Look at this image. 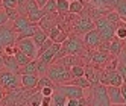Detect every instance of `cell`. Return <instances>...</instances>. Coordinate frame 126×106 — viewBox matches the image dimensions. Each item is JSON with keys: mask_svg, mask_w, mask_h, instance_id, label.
I'll list each match as a JSON object with an SVG mask.
<instances>
[{"mask_svg": "<svg viewBox=\"0 0 126 106\" xmlns=\"http://www.w3.org/2000/svg\"><path fill=\"white\" fill-rule=\"evenodd\" d=\"M0 5H2L3 9H6V8H18V0H2Z\"/></svg>", "mask_w": 126, "mask_h": 106, "instance_id": "obj_39", "label": "cell"}, {"mask_svg": "<svg viewBox=\"0 0 126 106\" xmlns=\"http://www.w3.org/2000/svg\"><path fill=\"white\" fill-rule=\"evenodd\" d=\"M61 46H62V49L65 50L67 55H78V56L87 49V47H85V44H84V41L80 40L76 33L68 35V37L61 42Z\"/></svg>", "mask_w": 126, "mask_h": 106, "instance_id": "obj_3", "label": "cell"}, {"mask_svg": "<svg viewBox=\"0 0 126 106\" xmlns=\"http://www.w3.org/2000/svg\"><path fill=\"white\" fill-rule=\"evenodd\" d=\"M52 105V95H43L41 106H50Z\"/></svg>", "mask_w": 126, "mask_h": 106, "instance_id": "obj_44", "label": "cell"}, {"mask_svg": "<svg viewBox=\"0 0 126 106\" xmlns=\"http://www.w3.org/2000/svg\"><path fill=\"white\" fill-rule=\"evenodd\" d=\"M68 6H70V0H56V9L59 15L68 14Z\"/></svg>", "mask_w": 126, "mask_h": 106, "instance_id": "obj_28", "label": "cell"}, {"mask_svg": "<svg viewBox=\"0 0 126 106\" xmlns=\"http://www.w3.org/2000/svg\"><path fill=\"white\" fill-rule=\"evenodd\" d=\"M117 59H119V62H120V64H125V65H126V46L122 47L120 53L117 55Z\"/></svg>", "mask_w": 126, "mask_h": 106, "instance_id": "obj_42", "label": "cell"}, {"mask_svg": "<svg viewBox=\"0 0 126 106\" xmlns=\"http://www.w3.org/2000/svg\"><path fill=\"white\" fill-rule=\"evenodd\" d=\"M84 44L87 49H97L99 46H100L102 42V38H100V33H99V30L94 27L91 30H88L85 35H84Z\"/></svg>", "mask_w": 126, "mask_h": 106, "instance_id": "obj_11", "label": "cell"}, {"mask_svg": "<svg viewBox=\"0 0 126 106\" xmlns=\"http://www.w3.org/2000/svg\"><path fill=\"white\" fill-rule=\"evenodd\" d=\"M58 14V12H56ZM56 14H44L41 17V20L38 21V26L43 29V30H46L49 32L55 24H58V18H56Z\"/></svg>", "mask_w": 126, "mask_h": 106, "instance_id": "obj_16", "label": "cell"}, {"mask_svg": "<svg viewBox=\"0 0 126 106\" xmlns=\"http://www.w3.org/2000/svg\"><path fill=\"white\" fill-rule=\"evenodd\" d=\"M125 23H126V18H125Z\"/></svg>", "mask_w": 126, "mask_h": 106, "instance_id": "obj_49", "label": "cell"}, {"mask_svg": "<svg viewBox=\"0 0 126 106\" xmlns=\"http://www.w3.org/2000/svg\"><path fill=\"white\" fill-rule=\"evenodd\" d=\"M115 37L125 41L126 40V23L125 21H120L119 24H117V27H115Z\"/></svg>", "mask_w": 126, "mask_h": 106, "instance_id": "obj_32", "label": "cell"}, {"mask_svg": "<svg viewBox=\"0 0 126 106\" xmlns=\"http://www.w3.org/2000/svg\"><path fill=\"white\" fill-rule=\"evenodd\" d=\"M26 73H37V58L29 61L26 65H21L18 70V74H26ZM38 74V73H37Z\"/></svg>", "mask_w": 126, "mask_h": 106, "instance_id": "obj_23", "label": "cell"}, {"mask_svg": "<svg viewBox=\"0 0 126 106\" xmlns=\"http://www.w3.org/2000/svg\"><path fill=\"white\" fill-rule=\"evenodd\" d=\"M43 9H44L46 14H56L58 12V9H56V0H47Z\"/></svg>", "mask_w": 126, "mask_h": 106, "instance_id": "obj_35", "label": "cell"}, {"mask_svg": "<svg viewBox=\"0 0 126 106\" xmlns=\"http://www.w3.org/2000/svg\"><path fill=\"white\" fill-rule=\"evenodd\" d=\"M106 91H108V97H110L111 105H125L123 95H122V91H120V86L106 85Z\"/></svg>", "mask_w": 126, "mask_h": 106, "instance_id": "obj_14", "label": "cell"}, {"mask_svg": "<svg viewBox=\"0 0 126 106\" xmlns=\"http://www.w3.org/2000/svg\"><path fill=\"white\" fill-rule=\"evenodd\" d=\"M3 55V53H2ZM3 65L6 70H11V71L18 74V70H20V64L17 62V59L14 55H3Z\"/></svg>", "mask_w": 126, "mask_h": 106, "instance_id": "obj_17", "label": "cell"}, {"mask_svg": "<svg viewBox=\"0 0 126 106\" xmlns=\"http://www.w3.org/2000/svg\"><path fill=\"white\" fill-rule=\"evenodd\" d=\"M56 64H62V65H67V67H71L75 64H79V58L78 55H64L62 58H59L58 61H55Z\"/></svg>", "mask_w": 126, "mask_h": 106, "instance_id": "obj_21", "label": "cell"}, {"mask_svg": "<svg viewBox=\"0 0 126 106\" xmlns=\"http://www.w3.org/2000/svg\"><path fill=\"white\" fill-rule=\"evenodd\" d=\"M47 38H49V33H47L46 30H43L40 26H38V29L35 30V33L32 35V40H33V42H35V44H37V47H38V49L41 47V44L46 41Z\"/></svg>", "mask_w": 126, "mask_h": 106, "instance_id": "obj_19", "label": "cell"}, {"mask_svg": "<svg viewBox=\"0 0 126 106\" xmlns=\"http://www.w3.org/2000/svg\"><path fill=\"white\" fill-rule=\"evenodd\" d=\"M94 29V20L90 15H82L75 21L73 24V30L79 35H85L88 30Z\"/></svg>", "mask_w": 126, "mask_h": 106, "instance_id": "obj_9", "label": "cell"}, {"mask_svg": "<svg viewBox=\"0 0 126 106\" xmlns=\"http://www.w3.org/2000/svg\"><path fill=\"white\" fill-rule=\"evenodd\" d=\"M6 14H8V18H9V21H14L17 17L20 15V11L17 9V8H6Z\"/></svg>", "mask_w": 126, "mask_h": 106, "instance_id": "obj_38", "label": "cell"}, {"mask_svg": "<svg viewBox=\"0 0 126 106\" xmlns=\"http://www.w3.org/2000/svg\"><path fill=\"white\" fill-rule=\"evenodd\" d=\"M38 79L40 76L37 73H26V74H20V82H21V88L24 90H33L38 85Z\"/></svg>", "mask_w": 126, "mask_h": 106, "instance_id": "obj_13", "label": "cell"}, {"mask_svg": "<svg viewBox=\"0 0 126 106\" xmlns=\"http://www.w3.org/2000/svg\"><path fill=\"white\" fill-rule=\"evenodd\" d=\"M71 70V74H73V77H80V76H85V68L82 64H75L70 67Z\"/></svg>", "mask_w": 126, "mask_h": 106, "instance_id": "obj_34", "label": "cell"}, {"mask_svg": "<svg viewBox=\"0 0 126 106\" xmlns=\"http://www.w3.org/2000/svg\"><path fill=\"white\" fill-rule=\"evenodd\" d=\"M47 76L56 85H59V83H67V82L73 80V74H71L70 67L62 65V64H56V62L50 64V67L47 70Z\"/></svg>", "mask_w": 126, "mask_h": 106, "instance_id": "obj_1", "label": "cell"}, {"mask_svg": "<svg viewBox=\"0 0 126 106\" xmlns=\"http://www.w3.org/2000/svg\"><path fill=\"white\" fill-rule=\"evenodd\" d=\"M55 90H56V86H44V88H41V93H43V95H52L55 93Z\"/></svg>", "mask_w": 126, "mask_h": 106, "instance_id": "obj_43", "label": "cell"}, {"mask_svg": "<svg viewBox=\"0 0 126 106\" xmlns=\"http://www.w3.org/2000/svg\"><path fill=\"white\" fill-rule=\"evenodd\" d=\"M62 30H64V29H62L61 26H59V23H58V24H55V26H53V27L47 32V33H49V38H52L53 41H56V40H58V37L62 33Z\"/></svg>", "mask_w": 126, "mask_h": 106, "instance_id": "obj_36", "label": "cell"}, {"mask_svg": "<svg viewBox=\"0 0 126 106\" xmlns=\"http://www.w3.org/2000/svg\"><path fill=\"white\" fill-rule=\"evenodd\" d=\"M46 2H47V0H37V3H38V6H40V8H44Z\"/></svg>", "mask_w": 126, "mask_h": 106, "instance_id": "obj_47", "label": "cell"}, {"mask_svg": "<svg viewBox=\"0 0 126 106\" xmlns=\"http://www.w3.org/2000/svg\"><path fill=\"white\" fill-rule=\"evenodd\" d=\"M85 6L82 0H70V6H68V14H73V15H80L84 12Z\"/></svg>", "mask_w": 126, "mask_h": 106, "instance_id": "obj_18", "label": "cell"}, {"mask_svg": "<svg viewBox=\"0 0 126 106\" xmlns=\"http://www.w3.org/2000/svg\"><path fill=\"white\" fill-rule=\"evenodd\" d=\"M122 47H123L122 40H119L117 37H114V38L111 40V42H110V55H111V56H117V55L120 53Z\"/></svg>", "mask_w": 126, "mask_h": 106, "instance_id": "obj_22", "label": "cell"}, {"mask_svg": "<svg viewBox=\"0 0 126 106\" xmlns=\"http://www.w3.org/2000/svg\"><path fill=\"white\" fill-rule=\"evenodd\" d=\"M120 91H122V95H123V102H125V105H126V82H123V83H122Z\"/></svg>", "mask_w": 126, "mask_h": 106, "instance_id": "obj_46", "label": "cell"}, {"mask_svg": "<svg viewBox=\"0 0 126 106\" xmlns=\"http://www.w3.org/2000/svg\"><path fill=\"white\" fill-rule=\"evenodd\" d=\"M44 14H46V12H44V9H43V8H40V9H35V11L29 12V14H28V18H29L32 23H37V24H38V21L41 20V17H43Z\"/></svg>", "mask_w": 126, "mask_h": 106, "instance_id": "obj_29", "label": "cell"}, {"mask_svg": "<svg viewBox=\"0 0 126 106\" xmlns=\"http://www.w3.org/2000/svg\"><path fill=\"white\" fill-rule=\"evenodd\" d=\"M91 91H93V99L90 100L91 105H102V106H110V97H108V91H106V85L103 83H93L91 85Z\"/></svg>", "mask_w": 126, "mask_h": 106, "instance_id": "obj_5", "label": "cell"}, {"mask_svg": "<svg viewBox=\"0 0 126 106\" xmlns=\"http://www.w3.org/2000/svg\"><path fill=\"white\" fill-rule=\"evenodd\" d=\"M44 86H56V83L53 82L47 74H43V76H40V79H38L37 90H41V88H44Z\"/></svg>", "mask_w": 126, "mask_h": 106, "instance_id": "obj_26", "label": "cell"}, {"mask_svg": "<svg viewBox=\"0 0 126 106\" xmlns=\"http://www.w3.org/2000/svg\"><path fill=\"white\" fill-rule=\"evenodd\" d=\"M38 29V24L37 23H32L28 29H24L21 33H17V40H21V38H29V37H32V35L35 33V30Z\"/></svg>", "mask_w": 126, "mask_h": 106, "instance_id": "obj_25", "label": "cell"}, {"mask_svg": "<svg viewBox=\"0 0 126 106\" xmlns=\"http://www.w3.org/2000/svg\"><path fill=\"white\" fill-rule=\"evenodd\" d=\"M94 27L99 30V33H100L102 41H111L115 37V27H117V24L110 23L105 17H100V18L94 20Z\"/></svg>", "mask_w": 126, "mask_h": 106, "instance_id": "obj_4", "label": "cell"}, {"mask_svg": "<svg viewBox=\"0 0 126 106\" xmlns=\"http://www.w3.org/2000/svg\"><path fill=\"white\" fill-rule=\"evenodd\" d=\"M31 24H32V21L28 18V14H20V15L12 21V27H14L15 33H21L24 29H28Z\"/></svg>", "mask_w": 126, "mask_h": 106, "instance_id": "obj_15", "label": "cell"}, {"mask_svg": "<svg viewBox=\"0 0 126 106\" xmlns=\"http://www.w3.org/2000/svg\"><path fill=\"white\" fill-rule=\"evenodd\" d=\"M52 44H53V40H52V38H47L46 41H44V42L41 44V47L38 49V55H41V53H43L44 50H47V49L52 46ZM37 58H38V56H37Z\"/></svg>", "mask_w": 126, "mask_h": 106, "instance_id": "obj_41", "label": "cell"}, {"mask_svg": "<svg viewBox=\"0 0 126 106\" xmlns=\"http://www.w3.org/2000/svg\"><path fill=\"white\" fill-rule=\"evenodd\" d=\"M8 23H9L8 14H6V11L3 9V8H0V27H2V26H5V24H8Z\"/></svg>", "mask_w": 126, "mask_h": 106, "instance_id": "obj_40", "label": "cell"}, {"mask_svg": "<svg viewBox=\"0 0 126 106\" xmlns=\"http://www.w3.org/2000/svg\"><path fill=\"white\" fill-rule=\"evenodd\" d=\"M41 100H43V93L41 90L32 93L29 97H28V105L31 106H41Z\"/></svg>", "mask_w": 126, "mask_h": 106, "instance_id": "obj_24", "label": "cell"}, {"mask_svg": "<svg viewBox=\"0 0 126 106\" xmlns=\"http://www.w3.org/2000/svg\"><path fill=\"white\" fill-rule=\"evenodd\" d=\"M0 2H2V0H0Z\"/></svg>", "mask_w": 126, "mask_h": 106, "instance_id": "obj_50", "label": "cell"}, {"mask_svg": "<svg viewBox=\"0 0 126 106\" xmlns=\"http://www.w3.org/2000/svg\"><path fill=\"white\" fill-rule=\"evenodd\" d=\"M0 86L6 91H12V90H17V88L21 86V82H20V74H17L11 70H6V68H2L0 70Z\"/></svg>", "mask_w": 126, "mask_h": 106, "instance_id": "obj_2", "label": "cell"}, {"mask_svg": "<svg viewBox=\"0 0 126 106\" xmlns=\"http://www.w3.org/2000/svg\"><path fill=\"white\" fill-rule=\"evenodd\" d=\"M115 11L120 14V17L125 20L126 18V0H117L115 2Z\"/></svg>", "mask_w": 126, "mask_h": 106, "instance_id": "obj_33", "label": "cell"}, {"mask_svg": "<svg viewBox=\"0 0 126 106\" xmlns=\"http://www.w3.org/2000/svg\"><path fill=\"white\" fill-rule=\"evenodd\" d=\"M17 47H18V50H21L23 53H26L28 56H31L32 59H35L38 56V47H37V44L33 42L32 37L17 40Z\"/></svg>", "mask_w": 126, "mask_h": 106, "instance_id": "obj_7", "label": "cell"}, {"mask_svg": "<svg viewBox=\"0 0 126 106\" xmlns=\"http://www.w3.org/2000/svg\"><path fill=\"white\" fill-rule=\"evenodd\" d=\"M67 106H80V102H79V99H68Z\"/></svg>", "mask_w": 126, "mask_h": 106, "instance_id": "obj_45", "label": "cell"}, {"mask_svg": "<svg viewBox=\"0 0 126 106\" xmlns=\"http://www.w3.org/2000/svg\"><path fill=\"white\" fill-rule=\"evenodd\" d=\"M49 64H46V62H43L41 59H38L37 58V73L40 74V76H43V74H47V70H49Z\"/></svg>", "mask_w": 126, "mask_h": 106, "instance_id": "obj_37", "label": "cell"}, {"mask_svg": "<svg viewBox=\"0 0 126 106\" xmlns=\"http://www.w3.org/2000/svg\"><path fill=\"white\" fill-rule=\"evenodd\" d=\"M14 56H15V59H17V62L20 64V67H21V65H26V64L29 62V61H32V58H31V56H28L26 53H23L21 50H18V47H17L15 55H14Z\"/></svg>", "mask_w": 126, "mask_h": 106, "instance_id": "obj_27", "label": "cell"}, {"mask_svg": "<svg viewBox=\"0 0 126 106\" xmlns=\"http://www.w3.org/2000/svg\"><path fill=\"white\" fill-rule=\"evenodd\" d=\"M111 58L112 56L110 55V52L97 49L96 52L91 53V56H90V64H91L93 67H96V68H99V67H103L105 64H108V61H110Z\"/></svg>", "mask_w": 126, "mask_h": 106, "instance_id": "obj_10", "label": "cell"}, {"mask_svg": "<svg viewBox=\"0 0 126 106\" xmlns=\"http://www.w3.org/2000/svg\"><path fill=\"white\" fill-rule=\"evenodd\" d=\"M2 68H5V65H3V55H2V52H0V70Z\"/></svg>", "mask_w": 126, "mask_h": 106, "instance_id": "obj_48", "label": "cell"}, {"mask_svg": "<svg viewBox=\"0 0 126 106\" xmlns=\"http://www.w3.org/2000/svg\"><path fill=\"white\" fill-rule=\"evenodd\" d=\"M61 49V42H56V41H53V44L47 49V50H44L41 55H38V59H41L43 62H46V64H53V61H55V56H56V53L58 50Z\"/></svg>", "mask_w": 126, "mask_h": 106, "instance_id": "obj_12", "label": "cell"}, {"mask_svg": "<svg viewBox=\"0 0 126 106\" xmlns=\"http://www.w3.org/2000/svg\"><path fill=\"white\" fill-rule=\"evenodd\" d=\"M67 102H68V97L64 95L61 91L55 90V93L52 94V105H55V106H67Z\"/></svg>", "mask_w": 126, "mask_h": 106, "instance_id": "obj_20", "label": "cell"}, {"mask_svg": "<svg viewBox=\"0 0 126 106\" xmlns=\"http://www.w3.org/2000/svg\"><path fill=\"white\" fill-rule=\"evenodd\" d=\"M105 18L110 21V23H114V24H119L123 18L120 17V14L117 12V11H108L106 14H105Z\"/></svg>", "mask_w": 126, "mask_h": 106, "instance_id": "obj_30", "label": "cell"}, {"mask_svg": "<svg viewBox=\"0 0 126 106\" xmlns=\"http://www.w3.org/2000/svg\"><path fill=\"white\" fill-rule=\"evenodd\" d=\"M56 90L61 91L64 95H67L68 99H80V97L85 95V94H84V88H80V86L71 83V82L56 85Z\"/></svg>", "mask_w": 126, "mask_h": 106, "instance_id": "obj_6", "label": "cell"}, {"mask_svg": "<svg viewBox=\"0 0 126 106\" xmlns=\"http://www.w3.org/2000/svg\"><path fill=\"white\" fill-rule=\"evenodd\" d=\"M17 42V33L12 27V24H5L0 27V50L8 44Z\"/></svg>", "mask_w": 126, "mask_h": 106, "instance_id": "obj_8", "label": "cell"}, {"mask_svg": "<svg viewBox=\"0 0 126 106\" xmlns=\"http://www.w3.org/2000/svg\"><path fill=\"white\" fill-rule=\"evenodd\" d=\"M71 83H75V85H78V86H80V88H84V90H85V88H91V82H90L85 76H80V77H73Z\"/></svg>", "mask_w": 126, "mask_h": 106, "instance_id": "obj_31", "label": "cell"}]
</instances>
